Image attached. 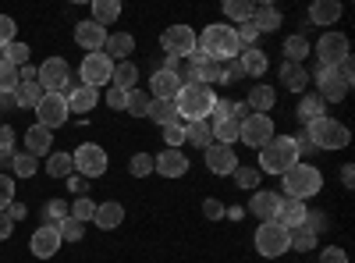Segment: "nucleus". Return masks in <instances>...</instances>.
Instances as JSON below:
<instances>
[{"label":"nucleus","instance_id":"1","mask_svg":"<svg viewBox=\"0 0 355 263\" xmlns=\"http://www.w3.org/2000/svg\"><path fill=\"white\" fill-rule=\"evenodd\" d=\"M214 103H217L214 90H210V85H202V82H189V85H182V93L174 96L178 118H182L185 125H192V121H210Z\"/></svg>","mask_w":355,"mask_h":263},{"label":"nucleus","instance_id":"2","mask_svg":"<svg viewBox=\"0 0 355 263\" xmlns=\"http://www.w3.org/2000/svg\"><path fill=\"white\" fill-rule=\"evenodd\" d=\"M352 82H355V75H352V57H345L341 65H334V68H316V96L323 100V103H341L345 96H348V90H352Z\"/></svg>","mask_w":355,"mask_h":263},{"label":"nucleus","instance_id":"3","mask_svg":"<svg viewBox=\"0 0 355 263\" xmlns=\"http://www.w3.org/2000/svg\"><path fill=\"white\" fill-rule=\"evenodd\" d=\"M196 50H202L206 57H214V61H234V57H239V40H234V25H227V22H214V25H206Z\"/></svg>","mask_w":355,"mask_h":263},{"label":"nucleus","instance_id":"4","mask_svg":"<svg viewBox=\"0 0 355 263\" xmlns=\"http://www.w3.org/2000/svg\"><path fill=\"white\" fill-rule=\"evenodd\" d=\"M281 182H284V196L288 199H313L320 189H323V174H320V167H313V164H306V160H299V164H291L284 174H281Z\"/></svg>","mask_w":355,"mask_h":263},{"label":"nucleus","instance_id":"5","mask_svg":"<svg viewBox=\"0 0 355 263\" xmlns=\"http://www.w3.org/2000/svg\"><path fill=\"white\" fill-rule=\"evenodd\" d=\"M291 164H299V146L291 135H274L270 142L259 150V174H284Z\"/></svg>","mask_w":355,"mask_h":263},{"label":"nucleus","instance_id":"6","mask_svg":"<svg viewBox=\"0 0 355 263\" xmlns=\"http://www.w3.org/2000/svg\"><path fill=\"white\" fill-rule=\"evenodd\" d=\"M306 135H309V142H313V150H345V146L352 142V132L341 125V121H334V118H316V121H309L306 125Z\"/></svg>","mask_w":355,"mask_h":263},{"label":"nucleus","instance_id":"7","mask_svg":"<svg viewBox=\"0 0 355 263\" xmlns=\"http://www.w3.org/2000/svg\"><path fill=\"white\" fill-rule=\"evenodd\" d=\"M36 82L43 93H61L68 96L71 93V68L64 57H46V61L36 68Z\"/></svg>","mask_w":355,"mask_h":263},{"label":"nucleus","instance_id":"8","mask_svg":"<svg viewBox=\"0 0 355 263\" xmlns=\"http://www.w3.org/2000/svg\"><path fill=\"white\" fill-rule=\"evenodd\" d=\"M71 164H75V171H78V178H85V182H93V178H100V174H107V150L100 142H85V146H78V150L71 153Z\"/></svg>","mask_w":355,"mask_h":263},{"label":"nucleus","instance_id":"9","mask_svg":"<svg viewBox=\"0 0 355 263\" xmlns=\"http://www.w3.org/2000/svg\"><path fill=\"white\" fill-rule=\"evenodd\" d=\"M288 249H291V246H288V228H284V224L263 221V224L256 228V253H259V256L277 260V256H284Z\"/></svg>","mask_w":355,"mask_h":263},{"label":"nucleus","instance_id":"10","mask_svg":"<svg viewBox=\"0 0 355 263\" xmlns=\"http://www.w3.org/2000/svg\"><path fill=\"white\" fill-rule=\"evenodd\" d=\"M110 75H114V61L103 53V50H96V53H89L85 61L78 65V78H82V85H89V90H100V85H110Z\"/></svg>","mask_w":355,"mask_h":263},{"label":"nucleus","instance_id":"11","mask_svg":"<svg viewBox=\"0 0 355 263\" xmlns=\"http://www.w3.org/2000/svg\"><path fill=\"white\" fill-rule=\"evenodd\" d=\"M274 139V121L270 114H249V118L239 125V142H245L249 150H263L266 142Z\"/></svg>","mask_w":355,"mask_h":263},{"label":"nucleus","instance_id":"12","mask_svg":"<svg viewBox=\"0 0 355 263\" xmlns=\"http://www.w3.org/2000/svg\"><path fill=\"white\" fill-rule=\"evenodd\" d=\"M196 46H199V36L192 33L189 25H171V28H164V50H167V57L189 61V57L196 53Z\"/></svg>","mask_w":355,"mask_h":263},{"label":"nucleus","instance_id":"13","mask_svg":"<svg viewBox=\"0 0 355 263\" xmlns=\"http://www.w3.org/2000/svg\"><path fill=\"white\" fill-rule=\"evenodd\" d=\"M36 118H40V125L43 128H61L64 121H68V100L61 96V93H43V100L36 103Z\"/></svg>","mask_w":355,"mask_h":263},{"label":"nucleus","instance_id":"14","mask_svg":"<svg viewBox=\"0 0 355 263\" xmlns=\"http://www.w3.org/2000/svg\"><path fill=\"white\" fill-rule=\"evenodd\" d=\"M316 57L323 68H334L348 57V36L345 33H323L320 43H316Z\"/></svg>","mask_w":355,"mask_h":263},{"label":"nucleus","instance_id":"15","mask_svg":"<svg viewBox=\"0 0 355 263\" xmlns=\"http://www.w3.org/2000/svg\"><path fill=\"white\" fill-rule=\"evenodd\" d=\"M153 171L164 174V178H182V174L189 171V157L182 150H160L153 157Z\"/></svg>","mask_w":355,"mask_h":263},{"label":"nucleus","instance_id":"16","mask_svg":"<svg viewBox=\"0 0 355 263\" xmlns=\"http://www.w3.org/2000/svg\"><path fill=\"white\" fill-rule=\"evenodd\" d=\"M206 171H214V174H234V167H239V157H234L231 146H206Z\"/></svg>","mask_w":355,"mask_h":263},{"label":"nucleus","instance_id":"17","mask_svg":"<svg viewBox=\"0 0 355 263\" xmlns=\"http://www.w3.org/2000/svg\"><path fill=\"white\" fill-rule=\"evenodd\" d=\"M28 249H33V256H40V260L57 256V249H61V235H57V228L53 224L36 228V235H33V242H28Z\"/></svg>","mask_w":355,"mask_h":263},{"label":"nucleus","instance_id":"18","mask_svg":"<svg viewBox=\"0 0 355 263\" xmlns=\"http://www.w3.org/2000/svg\"><path fill=\"white\" fill-rule=\"evenodd\" d=\"M306 217H309L306 203H299V199H288V196H277V210H274V221H277V224L295 228V224H302Z\"/></svg>","mask_w":355,"mask_h":263},{"label":"nucleus","instance_id":"19","mask_svg":"<svg viewBox=\"0 0 355 263\" xmlns=\"http://www.w3.org/2000/svg\"><path fill=\"white\" fill-rule=\"evenodd\" d=\"M75 43L85 46L89 53H96V50H103V43H107V28L96 25L93 18H89V22H78V28H75Z\"/></svg>","mask_w":355,"mask_h":263},{"label":"nucleus","instance_id":"20","mask_svg":"<svg viewBox=\"0 0 355 263\" xmlns=\"http://www.w3.org/2000/svg\"><path fill=\"white\" fill-rule=\"evenodd\" d=\"M150 85H153V100H174L178 93H182V75H174V71H167V68H160L153 78H150Z\"/></svg>","mask_w":355,"mask_h":263},{"label":"nucleus","instance_id":"21","mask_svg":"<svg viewBox=\"0 0 355 263\" xmlns=\"http://www.w3.org/2000/svg\"><path fill=\"white\" fill-rule=\"evenodd\" d=\"M234 61L242 65V75H252V78H263L266 75V68H270V61H266V53L259 50V46H249V50H242Z\"/></svg>","mask_w":355,"mask_h":263},{"label":"nucleus","instance_id":"22","mask_svg":"<svg viewBox=\"0 0 355 263\" xmlns=\"http://www.w3.org/2000/svg\"><path fill=\"white\" fill-rule=\"evenodd\" d=\"M64 100H68V114H89V110L96 107L100 93L89 90V85H71V93H68Z\"/></svg>","mask_w":355,"mask_h":263},{"label":"nucleus","instance_id":"23","mask_svg":"<svg viewBox=\"0 0 355 263\" xmlns=\"http://www.w3.org/2000/svg\"><path fill=\"white\" fill-rule=\"evenodd\" d=\"M103 53L110 57V61H117V65H121L125 57H132V53H135V36H128V33H114V36H107V43H103Z\"/></svg>","mask_w":355,"mask_h":263},{"label":"nucleus","instance_id":"24","mask_svg":"<svg viewBox=\"0 0 355 263\" xmlns=\"http://www.w3.org/2000/svg\"><path fill=\"white\" fill-rule=\"evenodd\" d=\"M50 142H53V132L50 128H43L40 121L25 132V153H33V157H43V153H50Z\"/></svg>","mask_w":355,"mask_h":263},{"label":"nucleus","instance_id":"25","mask_svg":"<svg viewBox=\"0 0 355 263\" xmlns=\"http://www.w3.org/2000/svg\"><path fill=\"white\" fill-rule=\"evenodd\" d=\"M96 228H103V231H114V228H121V221H125V207L121 203H96Z\"/></svg>","mask_w":355,"mask_h":263},{"label":"nucleus","instance_id":"26","mask_svg":"<svg viewBox=\"0 0 355 263\" xmlns=\"http://www.w3.org/2000/svg\"><path fill=\"white\" fill-rule=\"evenodd\" d=\"M288 246L295 249V253H309V249H316V228L313 224H295V228H288Z\"/></svg>","mask_w":355,"mask_h":263},{"label":"nucleus","instance_id":"27","mask_svg":"<svg viewBox=\"0 0 355 263\" xmlns=\"http://www.w3.org/2000/svg\"><path fill=\"white\" fill-rule=\"evenodd\" d=\"M338 18H341L338 0H313V8H309V22L313 25H334Z\"/></svg>","mask_w":355,"mask_h":263},{"label":"nucleus","instance_id":"28","mask_svg":"<svg viewBox=\"0 0 355 263\" xmlns=\"http://www.w3.org/2000/svg\"><path fill=\"white\" fill-rule=\"evenodd\" d=\"M245 103H249V110H252V114H266V110H274V103H277L274 85H252Z\"/></svg>","mask_w":355,"mask_h":263},{"label":"nucleus","instance_id":"29","mask_svg":"<svg viewBox=\"0 0 355 263\" xmlns=\"http://www.w3.org/2000/svg\"><path fill=\"white\" fill-rule=\"evenodd\" d=\"M135 82H139V68L132 61H121V65H114V75H110V85L114 90H121V93H132L135 90Z\"/></svg>","mask_w":355,"mask_h":263},{"label":"nucleus","instance_id":"30","mask_svg":"<svg viewBox=\"0 0 355 263\" xmlns=\"http://www.w3.org/2000/svg\"><path fill=\"white\" fill-rule=\"evenodd\" d=\"M146 118H153L160 128H167V125H174V121H182V118H178L174 100H150V110H146Z\"/></svg>","mask_w":355,"mask_h":263},{"label":"nucleus","instance_id":"31","mask_svg":"<svg viewBox=\"0 0 355 263\" xmlns=\"http://www.w3.org/2000/svg\"><path fill=\"white\" fill-rule=\"evenodd\" d=\"M252 25L259 28V33H277V28H281V11L270 8V4H256Z\"/></svg>","mask_w":355,"mask_h":263},{"label":"nucleus","instance_id":"32","mask_svg":"<svg viewBox=\"0 0 355 263\" xmlns=\"http://www.w3.org/2000/svg\"><path fill=\"white\" fill-rule=\"evenodd\" d=\"M249 210L259 217V221H274V210H277V192H256L252 203H249Z\"/></svg>","mask_w":355,"mask_h":263},{"label":"nucleus","instance_id":"33","mask_svg":"<svg viewBox=\"0 0 355 263\" xmlns=\"http://www.w3.org/2000/svg\"><path fill=\"white\" fill-rule=\"evenodd\" d=\"M281 82L288 85L291 93H306V82H309L306 65H284V68H281Z\"/></svg>","mask_w":355,"mask_h":263},{"label":"nucleus","instance_id":"34","mask_svg":"<svg viewBox=\"0 0 355 263\" xmlns=\"http://www.w3.org/2000/svg\"><path fill=\"white\" fill-rule=\"evenodd\" d=\"M299 121L302 125H309V121H316V118H323V100L316 96V93H302V100H299Z\"/></svg>","mask_w":355,"mask_h":263},{"label":"nucleus","instance_id":"35","mask_svg":"<svg viewBox=\"0 0 355 263\" xmlns=\"http://www.w3.org/2000/svg\"><path fill=\"white\" fill-rule=\"evenodd\" d=\"M121 18V4H117V0H93V22L96 25H110V22H117Z\"/></svg>","mask_w":355,"mask_h":263},{"label":"nucleus","instance_id":"36","mask_svg":"<svg viewBox=\"0 0 355 263\" xmlns=\"http://www.w3.org/2000/svg\"><path fill=\"white\" fill-rule=\"evenodd\" d=\"M210 132H214V142H217V146H231V142H239V121H234V118L210 121Z\"/></svg>","mask_w":355,"mask_h":263},{"label":"nucleus","instance_id":"37","mask_svg":"<svg viewBox=\"0 0 355 263\" xmlns=\"http://www.w3.org/2000/svg\"><path fill=\"white\" fill-rule=\"evenodd\" d=\"M185 142L199 146V150H206V146H214V132H210V121H192V125H185Z\"/></svg>","mask_w":355,"mask_h":263},{"label":"nucleus","instance_id":"38","mask_svg":"<svg viewBox=\"0 0 355 263\" xmlns=\"http://www.w3.org/2000/svg\"><path fill=\"white\" fill-rule=\"evenodd\" d=\"M46 174L50 178H71L75 174V164H71V153H50V160H46Z\"/></svg>","mask_w":355,"mask_h":263},{"label":"nucleus","instance_id":"39","mask_svg":"<svg viewBox=\"0 0 355 263\" xmlns=\"http://www.w3.org/2000/svg\"><path fill=\"white\" fill-rule=\"evenodd\" d=\"M284 57H288V65H302L309 57V40L306 36H288L284 40Z\"/></svg>","mask_w":355,"mask_h":263},{"label":"nucleus","instance_id":"40","mask_svg":"<svg viewBox=\"0 0 355 263\" xmlns=\"http://www.w3.org/2000/svg\"><path fill=\"white\" fill-rule=\"evenodd\" d=\"M18 107H33L36 110V103L43 100V90H40V82H21L18 90H15V96H11Z\"/></svg>","mask_w":355,"mask_h":263},{"label":"nucleus","instance_id":"41","mask_svg":"<svg viewBox=\"0 0 355 263\" xmlns=\"http://www.w3.org/2000/svg\"><path fill=\"white\" fill-rule=\"evenodd\" d=\"M224 15L231 18V22H252V15H256V4H252V0H227V4H224Z\"/></svg>","mask_w":355,"mask_h":263},{"label":"nucleus","instance_id":"42","mask_svg":"<svg viewBox=\"0 0 355 263\" xmlns=\"http://www.w3.org/2000/svg\"><path fill=\"white\" fill-rule=\"evenodd\" d=\"M11 171H15V178H33V174L40 171V160L33 153H15L11 157Z\"/></svg>","mask_w":355,"mask_h":263},{"label":"nucleus","instance_id":"43","mask_svg":"<svg viewBox=\"0 0 355 263\" xmlns=\"http://www.w3.org/2000/svg\"><path fill=\"white\" fill-rule=\"evenodd\" d=\"M18 68L15 65H8V61H0V96H15V90H18Z\"/></svg>","mask_w":355,"mask_h":263},{"label":"nucleus","instance_id":"44","mask_svg":"<svg viewBox=\"0 0 355 263\" xmlns=\"http://www.w3.org/2000/svg\"><path fill=\"white\" fill-rule=\"evenodd\" d=\"M68 214H71L78 224H85V221H93V217H96V203L89 199V196H78L71 207H68Z\"/></svg>","mask_w":355,"mask_h":263},{"label":"nucleus","instance_id":"45","mask_svg":"<svg viewBox=\"0 0 355 263\" xmlns=\"http://www.w3.org/2000/svg\"><path fill=\"white\" fill-rule=\"evenodd\" d=\"M150 93H142V90H132L128 93V100H125V110L128 114H135V118H146V110H150Z\"/></svg>","mask_w":355,"mask_h":263},{"label":"nucleus","instance_id":"46","mask_svg":"<svg viewBox=\"0 0 355 263\" xmlns=\"http://www.w3.org/2000/svg\"><path fill=\"white\" fill-rule=\"evenodd\" d=\"M234 40H239V53H242V50L256 46V40H259V28H256L252 22H242V25H234Z\"/></svg>","mask_w":355,"mask_h":263},{"label":"nucleus","instance_id":"47","mask_svg":"<svg viewBox=\"0 0 355 263\" xmlns=\"http://www.w3.org/2000/svg\"><path fill=\"white\" fill-rule=\"evenodd\" d=\"M82 231H85V224H78L71 214H68L61 224H57V235H61V242H78V239H82Z\"/></svg>","mask_w":355,"mask_h":263},{"label":"nucleus","instance_id":"48","mask_svg":"<svg viewBox=\"0 0 355 263\" xmlns=\"http://www.w3.org/2000/svg\"><path fill=\"white\" fill-rule=\"evenodd\" d=\"M43 217H46V224H53V228H57V224H61V221L68 217V203H64V199H50L46 207H43Z\"/></svg>","mask_w":355,"mask_h":263},{"label":"nucleus","instance_id":"49","mask_svg":"<svg viewBox=\"0 0 355 263\" xmlns=\"http://www.w3.org/2000/svg\"><path fill=\"white\" fill-rule=\"evenodd\" d=\"M15 157V128L0 125V164H11Z\"/></svg>","mask_w":355,"mask_h":263},{"label":"nucleus","instance_id":"50","mask_svg":"<svg viewBox=\"0 0 355 263\" xmlns=\"http://www.w3.org/2000/svg\"><path fill=\"white\" fill-rule=\"evenodd\" d=\"M164 142H167V150H182V142H185V121H174L164 128Z\"/></svg>","mask_w":355,"mask_h":263},{"label":"nucleus","instance_id":"51","mask_svg":"<svg viewBox=\"0 0 355 263\" xmlns=\"http://www.w3.org/2000/svg\"><path fill=\"white\" fill-rule=\"evenodd\" d=\"M234 185H239V189H256L259 185V171L256 167H234Z\"/></svg>","mask_w":355,"mask_h":263},{"label":"nucleus","instance_id":"52","mask_svg":"<svg viewBox=\"0 0 355 263\" xmlns=\"http://www.w3.org/2000/svg\"><path fill=\"white\" fill-rule=\"evenodd\" d=\"M132 174H135V178L153 174V157H150V153H135V157H132Z\"/></svg>","mask_w":355,"mask_h":263},{"label":"nucleus","instance_id":"53","mask_svg":"<svg viewBox=\"0 0 355 263\" xmlns=\"http://www.w3.org/2000/svg\"><path fill=\"white\" fill-rule=\"evenodd\" d=\"M11 203H15V178L0 174V210H8Z\"/></svg>","mask_w":355,"mask_h":263},{"label":"nucleus","instance_id":"54","mask_svg":"<svg viewBox=\"0 0 355 263\" xmlns=\"http://www.w3.org/2000/svg\"><path fill=\"white\" fill-rule=\"evenodd\" d=\"M15 43V18L11 15H0V46Z\"/></svg>","mask_w":355,"mask_h":263},{"label":"nucleus","instance_id":"55","mask_svg":"<svg viewBox=\"0 0 355 263\" xmlns=\"http://www.w3.org/2000/svg\"><path fill=\"white\" fill-rule=\"evenodd\" d=\"M320 263H348V253L338 249V246H331V249H323V253H320Z\"/></svg>","mask_w":355,"mask_h":263},{"label":"nucleus","instance_id":"56","mask_svg":"<svg viewBox=\"0 0 355 263\" xmlns=\"http://www.w3.org/2000/svg\"><path fill=\"white\" fill-rule=\"evenodd\" d=\"M202 214L210 217V221H220V217H224V203H220V199H206V203H202Z\"/></svg>","mask_w":355,"mask_h":263},{"label":"nucleus","instance_id":"57","mask_svg":"<svg viewBox=\"0 0 355 263\" xmlns=\"http://www.w3.org/2000/svg\"><path fill=\"white\" fill-rule=\"evenodd\" d=\"M224 118H231V100H217L210 110V121H224Z\"/></svg>","mask_w":355,"mask_h":263},{"label":"nucleus","instance_id":"58","mask_svg":"<svg viewBox=\"0 0 355 263\" xmlns=\"http://www.w3.org/2000/svg\"><path fill=\"white\" fill-rule=\"evenodd\" d=\"M125 100H128V93H121V90H114V85H110V90H107V103H110L114 110H125Z\"/></svg>","mask_w":355,"mask_h":263},{"label":"nucleus","instance_id":"59","mask_svg":"<svg viewBox=\"0 0 355 263\" xmlns=\"http://www.w3.org/2000/svg\"><path fill=\"white\" fill-rule=\"evenodd\" d=\"M4 214H8V217H11L15 224H18V221H25V214H28V210H25V203H18V199H15V203H11V207L4 210Z\"/></svg>","mask_w":355,"mask_h":263},{"label":"nucleus","instance_id":"60","mask_svg":"<svg viewBox=\"0 0 355 263\" xmlns=\"http://www.w3.org/2000/svg\"><path fill=\"white\" fill-rule=\"evenodd\" d=\"M11 231H15V221H11L4 210H0V242H4V239H11Z\"/></svg>","mask_w":355,"mask_h":263},{"label":"nucleus","instance_id":"61","mask_svg":"<svg viewBox=\"0 0 355 263\" xmlns=\"http://www.w3.org/2000/svg\"><path fill=\"white\" fill-rule=\"evenodd\" d=\"M249 114H252V110H249V103H231V118L239 121V125L249 118Z\"/></svg>","mask_w":355,"mask_h":263},{"label":"nucleus","instance_id":"62","mask_svg":"<svg viewBox=\"0 0 355 263\" xmlns=\"http://www.w3.org/2000/svg\"><path fill=\"white\" fill-rule=\"evenodd\" d=\"M64 182H68V189H71V192H78V196H85V189H89V182H85V178H78V174H71V178H64Z\"/></svg>","mask_w":355,"mask_h":263},{"label":"nucleus","instance_id":"63","mask_svg":"<svg viewBox=\"0 0 355 263\" xmlns=\"http://www.w3.org/2000/svg\"><path fill=\"white\" fill-rule=\"evenodd\" d=\"M341 182H345L348 189L355 185V167H352V164H345V167H341Z\"/></svg>","mask_w":355,"mask_h":263},{"label":"nucleus","instance_id":"64","mask_svg":"<svg viewBox=\"0 0 355 263\" xmlns=\"http://www.w3.org/2000/svg\"><path fill=\"white\" fill-rule=\"evenodd\" d=\"M18 82H36V68H33V65H25V68L18 71Z\"/></svg>","mask_w":355,"mask_h":263}]
</instances>
